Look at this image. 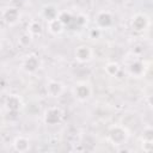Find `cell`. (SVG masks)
Wrapping results in <instances>:
<instances>
[{
	"label": "cell",
	"instance_id": "obj_1",
	"mask_svg": "<svg viewBox=\"0 0 153 153\" xmlns=\"http://www.w3.org/2000/svg\"><path fill=\"white\" fill-rule=\"evenodd\" d=\"M108 139L114 146L124 145L129 139V130L122 124H114L109 128Z\"/></svg>",
	"mask_w": 153,
	"mask_h": 153
},
{
	"label": "cell",
	"instance_id": "obj_2",
	"mask_svg": "<svg viewBox=\"0 0 153 153\" xmlns=\"http://www.w3.org/2000/svg\"><path fill=\"white\" fill-rule=\"evenodd\" d=\"M73 96L76 100L84 103V102H87L91 97H92V86L88 81H78L74 86H73Z\"/></svg>",
	"mask_w": 153,
	"mask_h": 153
},
{
	"label": "cell",
	"instance_id": "obj_3",
	"mask_svg": "<svg viewBox=\"0 0 153 153\" xmlns=\"http://www.w3.org/2000/svg\"><path fill=\"white\" fill-rule=\"evenodd\" d=\"M62 117H63V111H62L61 108H59V106H49L44 111L43 121H44L45 124L54 126V124L60 123L62 121Z\"/></svg>",
	"mask_w": 153,
	"mask_h": 153
},
{
	"label": "cell",
	"instance_id": "obj_4",
	"mask_svg": "<svg viewBox=\"0 0 153 153\" xmlns=\"http://www.w3.org/2000/svg\"><path fill=\"white\" fill-rule=\"evenodd\" d=\"M130 26L136 32H142L149 26V18L146 13H135L130 19Z\"/></svg>",
	"mask_w": 153,
	"mask_h": 153
},
{
	"label": "cell",
	"instance_id": "obj_5",
	"mask_svg": "<svg viewBox=\"0 0 153 153\" xmlns=\"http://www.w3.org/2000/svg\"><path fill=\"white\" fill-rule=\"evenodd\" d=\"M92 57H93V50L90 45L81 44V45H78L74 50V59L79 63L90 62L92 60Z\"/></svg>",
	"mask_w": 153,
	"mask_h": 153
},
{
	"label": "cell",
	"instance_id": "obj_6",
	"mask_svg": "<svg viewBox=\"0 0 153 153\" xmlns=\"http://www.w3.org/2000/svg\"><path fill=\"white\" fill-rule=\"evenodd\" d=\"M1 18H2V22L6 23L7 25L12 26L14 24H17L19 22V18H20V12L17 7H7V8H4L2 12H1Z\"/></svg>",
	"mask_w": 153,
	"mask_h": 153
},
{
	"label": "cell",
	"instance_id": "obj_7",
	"mask_svg": "<svg viewBox=\"0 0 153 153\" xmlns=\"http://www.w3.org/2000/svg\"><path fill=\"white\" fill-rule=\"evenodd\" d=\"M5 108L8 112H19L24 108V102L19 94H10L5 99Z\"/></svg>",
	"mask_w": 153,
	"mask_h": 153
},
{
	"label": "cell",
	"instance_id": "obj_8",
	"mask_svg": "<svg viewBox=\"0 0 153 153\" xmlns=\"http://www.w3.org/2000/svg\"><path fill=\"white\" fill-rule=\"evenodd\" d=\"M112 22H114V17H112V13L110 11H99L96 16V26L99 27L100 30L102 29H108L112 25Z\"/></svg>",
	"mask_w": 153,
	"mask_h": 153
},
{
	"label": "cell",
	"instance_id": "obj_9",
	"mask_svg": "<svg viewBox=\"0 0 153 153\" xmlns=\"http://www.w3.org/2000/svg\"><path fill=\"white\" fill-rule=\"evenodd\" d=\"M39 67H41V60L36 54L27 55L22 63V68L26 73H35L37 69H39Z\"/></svg>",
	"mask_w": 153,
	"mask_h": 153
},
{
	"label": "cell",
	"instance_id": "obj_10",
	"mask_svg": "<svg viewBox=\"0 0 153 153\" xmlns=\"http://www.w3.org/2000/svg\"><path fill=\"white\" fill-rule=\"evenodd\" d=\"M45 91L48 97L59 98L65 92V85L59 80H49L45 86Z\"/></svg>",
	"mask_w": 153,
	"mask_h": 153
},
{
	"label": "cell",
	"instance_id": "obj_11",
	"mask_svg": "<svg viewBox=\"0 0 153 153\" xmlns=\"http://www.w3.org/2000/svg\"><path fill=\"white\" fill-rule=\"evenodd\" d=\"M146 72V66L141 60H134L128 66V73L129 75L134 78H141Z\"/></svg>",
	"mask_w": 153,
	"mask_h": 153
},
{
	"label": "cell",
	"instance_id": "obj_12",
	"mask_svg": "<svg viewBox=\"0 0 153 153\" xmlns=\"http://www.w3.org/2000/svg\"><path fill=\"white\" fill-rule=\"evenodd\" d=\"M12 145H13L14 151L19 152V153H24V152H27L30 149V140L24 135L16 136Z\"/></svg>",
	"mask_w": 153,
	"mask_h": 153
},
{
	"label": "cell",
	"instance_id": "obj_13",
	"mask_svg": "<svg viewBox=\"0 0 153 153\" xmlns=\"http://www.w3.org/2000/svg\"><path fill=\"white\" fill-rule=\"evenodd\" d=\"M47 29L51 35L57 36V35H61L63 32L65 25L61 23V20L59 18H55V19H51V20L47 22Z\"/></svg>",
	"mask_w": 153,
	"mask_h": 153
},
{
	"label": "cell",
	"instance_id": "obj_14",
	"mask_svg": "<svg viewBox=\"0 0 153 153\" xmlns=\"http://www.w3.org/2000/svg\"><path fill=\"white\" fill-rule=\"evenodd\" d=\"M57 14H59V11H57L56 6H54V5H45L42 8V17L47 22L57 18Z\"/></svg>",
	"mask_w": 153,
	"mask_h": 153
},
{
	"label": "cell",
	"instance_id": "obj_15",
	"mask_svg": "<svg viewBox=\"0 0 153 153\" xmlns=\"http://www.w3.org/2000/svg\"><path fill=\"white\" fill-rule=\"evenodd\" d=\"M27 32H30L33 37L35 36H41L43 32V25L38 20H31L27 25Z\"/></svg>",
	"mask_w": 153,
	"mask_h": 153
},
{
	"label": "cell",
	"instance_id": "obj_16",
	"mask_svg": "<svg viewBox=\"0 0 153 153\" xmlns=\"http://www.w3.org/2000/svg\"><path fill=\"white\" fill-rule=\"evenodd\" d=\"M105 73L110 76H116L121 72V66L117 62H108L104 67Z\"/></svg>",
	"mask_w": 153,
	"mask_h": 153
},
{
	"label": "cell",
	"instance_id": "obj_17",
	"mask_svg": "<svg viewBox=\"0 0 153 153\" xmlns=\"http://www.w3.org/2000/svg\"><path fill=\"white\" fill-rule=\"evenodd\" d=\"M57 18L61 20V23L66 26V25H69L72 22H73V16L69 11H59V14H57Z\"/></svg>",
	"mask_w": 153,
	"mask_h": 153
},
{
	"label": "cell",
	"instance_id": "obj_18",
	"mask_svg": "<svg viewBox=\"0 0 153 153\" xmlns=\"http://www.w3.org/2000/svg\"><path fill=\"white\" fill-rule=\"evenodd\" d=\"M32 38H33V36H32L30 32L26 31V32H24V33L20 35V37H19V39H18V43H19L22 47H27V45L31 44Z\"/></svg>",
	"mask_w": 153,
	"mask_h": 153
},
{
	"label": "cell",
	"instance_id": "obj_19",
	"mask_svg": "<svg viewBox=\"0 0 153 153\" xmlns=\"http://www.w3.org/2000/svg\"><path fill=\"white\" fill-rule=\"evenodd\" d=\"M141 140L142 141H153V126H147L142 129Z\"/></svg>",
	"mask_w": 153,
	"mask_h": 153
},
{
	"label": "cell",
	"instance_id": "obj_20",
	"mask_svg": "<svg viewBox=\"0 0 153 153\" xmlns=\"http://www.w3.org/2000/svg\"><path fill=\"white\" fill-rule=\"evenodd\" d=\"M88 35H90V38H92V39H98V38L102 36V30L96 26V27H93V29L90 30Z\"/></svg>",
	"mask_w": 153,
	"mask_h": 153
},
{
	"label": "cell",
	"instance_id": "obj_21",
	"mask_svg": "<svg viewBox=\"0 0 153 153\" xmlns=\"http://www.w3.org/2000/svg\"><path fill=\"white\" fill-rule=\"evenodd\" d=\"M75 22H76V24H78L79 26H84V25L87 24V18H86L85 14H79V16L76 17Z\"/></svg>",
	"mask_w": 153,
	"mask_h": 153
},
{
	"label": "cell",
	"instance_id": "obj_22",
	"mask_svg": "<svg viewBox=\"0 0 153 153\" xmlns=\"http://www.w3.org/2000/svg\"><path fill=\"white\" fill-rule=\"evenodd\" d=\"M142 149L145 152L153 151V141H142Z\"/></svg>",
	"mask_w": 153,
	"mask_h": 153
},
{
	"label": "cell",
	"instance_id": "obj_23",
	"mask_svg": "<svg viewBox=\"0 0 153 153\" xmlns=\"http://www.w3.org/2000/svg\"><path fill=\"white\" fill-rule=\"evenodd\" d=\"M147 104L153 108V94H151V96L147 97Z\"/></svg>",
	"mask_w": 153,
	"mask_h": 153
}]
</instances>
